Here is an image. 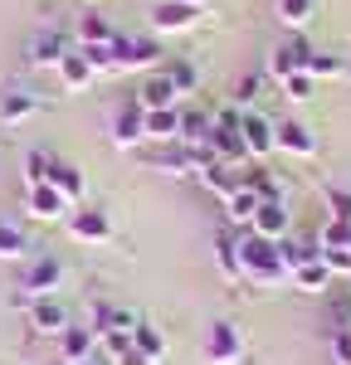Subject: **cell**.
<instances>
[{
	"label": "cell",
	"instance_id": "11",
	"mask_svg": "<svg viewBox=\"0 0 351 365\" xmlns=\"http://www.w3.org/2000/svg\"><path fill=\"white\" fill-rule=\"evenodd\" d=\"M249 229L259 234V239H288V205L283 200H259V210H254V220H249Z\"/></svg>",
	"mask_w": 351,
	"mask_h": 365
},
{
	"label": "cell",
	"instance_id": "10",
	"mask_svg": "<svg viewBox=\"0 0 351 365\" xmlns=\"http://www.w3.org/2000/svg\"><path fill=\"white\" fill-rule=\"evenodd\" d=\"M307 58H312V44H307V39H288V44H278V49H273L268 73L283 83V78H292V73H302V68H307Z\"/></svg>",
	"mask_w": 351,
	"mask_h": 365
},
{
	"label": "cell",
	"instance_id": "21",
	"mask_svg": "<svg viewBox=\"0 0 351 365\" xmlns=\"http://www.w3.org/2000/svg\"><path fill=\"white\" fill-rule=\"evenodd\" d=\"M146 137L151 141H180V108H161V113H146Z\"/></svg>",
	"mask_w": 351,
	"mask_h": 365
},
{
	"label": "cell",
	"instance_id": "38",
	"mask_svg": "<svg viewBox=\"0 0 351 365\" xmlns=\"http://www.w3.org/2000/svg\"><path fill=\"white\" fill-rule=\"evenodd\" d=\"M332 361L351 365V331H347V327H337V331H332Z\"/></svg>",
	"mask_w": 351,
	"mask_h": 365
},
{
	"label": "cell",
	"instance_id": "43",
	"mask_svg": "<svg viewBox=\"0 0 351 365\" xmlns=\"http://www.w3.org/2000/svg\"><path fill=\"white\" fill-rule=\"evenodd\" d=\"M88 5H93V0H88Z\"/></svg>",
	"mask_w": 351,
	"mask_h": 365
},
{
	"label": "cell",
	"instance_id": "4",
	"mask_svg": "<svg viewBox=\"0 0 351 365\" xmlns=\"http://www.w3.org/2000/svg\"><path fill=\"white\" fill-rule=\"evenodd\" d=\"M68 234H73L78 244H108V239H113V220H108V210L83 205V210L68 215Z\"/></svg>",
	"mask_w": 351,
	"mask_h": 365
},
{
	"label": "cell",
	"instance_id": "7",
	"mask_svg": "<svg viewBox=\"0 0 351 365\" xmlns=\"http://www.w3.org/2000/svg\"><path fill=\"white\" fill-rule=\"evenodd\" d=\"M63 54H68V34H63V29H39V34L29 39V49H25V58L34 68H58Z\"/></svg>",
	"mask_w": 351,
	"mask_h": 365
},
{
	"label": "cell",
	"instance_id": "24",
	"mask_svg": "<svg viewBox=\"0 0 351 365\" xmlns=\"http://www.w3.org/2000/svg\"><path fill=\"white\" fill-rule=\"evenodd\" d=\"M132 346L142 351L146 361H161V356H166V336H161L151 322H137V331H132Z\"/></svg>",
	"mask_w": 351,
	"mask_h": 365
},
{
	"label": "cell",
	"instance_id": "15",
	"mask_svg": "<svg viewBox=\"0 0 351 365\" xmlns=\"http://www.w3.org/2000/svg\"><path fill=\"white\" fill-rule=\"evenodd\" d=\"M29 215H34V220H44V225H54V220L68 215V200L58 195L49 180H44V185H29Z\"/></svg>",
	"mask_w": 351,
	"mask_h": 365
},
{
	"label": "cell",
	"instance_id": "30",
	"mask_svg": "<svg viewBox=\"0 0 351 365\" xmlns=\"http://www.w3.org/2000/svg\"><path fill=\"white\" fill-rule=\"evenodd\" d=\"M312 10H317L312 0H278V20H283V25H292V29L307 25V20H312Z\"/></svg>",
	"mask_w": 351,
	"mask_h": 365
},
{
	"label": "cell",
	"instance_id": "35",
	"mask_svg": "<svg viewBox=\"0 0 351 365\" xmlns=\"http://www.w3.org/2000/svg\"><path fill=\"white\" fill-rule=\"evenodd\" d=\"M307 73H312V78H332V73H347V63H342L337 54H317V49H312V58H307Z\"/></svg>",
	"mask_w": 351,
	"mask_h": 365
},
{
	"label": "cell",
	"instance_id": "18",
	"mask_svg": "<svg viewBox=\"0 0 351 365\" xmlns=\"http://www.w3.org/2000/svg\"><path fill=\"white\" fill-rule=\"evenodd\" d=\"M39 113V98L34 93H0V127H20V122H29V117Z\"/></svg>",
	"mask_w": 351,
	"mask_h": 365
},
{
	"label": "cell",
	"instance_id": "20",
	"mask_svg": "<svg viewBox=\"0 0 351 365\" xmlns=\"http://www.w3.org/2000/svg\"><path fill=\"white\" fill-rule=\"evenodd\" d=\"M49 185H54L68 205H78V200H83V170L68 166V161H54V166H49Z\"/></svg>",
	"mask_w": 351,
	"mask_h": 365
},
{
	"label": "cell",
	"instance_id": "34",
	"mask_svg": "<svg viewBox=\"0 0 351 365\" xmlns=\"http://www.w3.org/2000/svg\"><path fill=\"white\" fill-rule=\"evenodd\" d=\"M259 88H263V78H259V73H249V78H239V83H234V108H244V113H254V98H259Z\"/></svg>",
	"mask_w": 351,
	"mask_h": 365
},
{
	"label": "cell",
	"instance_id": "16",
	"mask_svg": "<svg viewBox=\"0 0 351 365\" xmlns=\"http://www.w3.org/2000/svg\"><path fill=\"white\" fill-rule=\"evenodd\" d=\"M93 346H98V331H93V327H68V331L58 336L63 365H83V361H93Z\"/></svg>",
	"mask_w": 351,
	"mask_h": 365
},
{
	"label": "cell",
	"instance_id": "26",
	"mask_svg": "<svg viewBox=\"0 0 351 365\" xmlns=\"http://www.w3.org/2000/svg\"><path fill=\"white\" fill-rule=\"evenodd\" d=\"M225 210H230L234 225H249V220H254V210H259V195H254L249 185H239L234 195H225Z\"/></svg>",
	"mask_w": 351,
	"mask_h": 365
},
{
	"label": "cell",
	"instance_id": "8",
	"mask_svg": "<svg viewBox=\"0 0 351 365\" xmlns=\"http://www.w3.org/2000/svg\"><path fill=\"white\" fill-rule=\"evenodd\" d=\"M176 98H180V93H176V83L166 78V73H161V68H151V73L142 78V88H137V108H142V113L176 108Z\"/></svg>",
	"mask_w": 351,
	"mask_h": 365
},
{
	"label": "cell",
	"instance_id": "5",
	"mask_svg": "<svg viewBox=\"0 0 351 365\" xmlns=\"http://www.w3.org/2000/svg\"><path fill=\"white\" fill-rule=\"evenodd\" d=\"M239 137H244V146H249V156H254V161H263V156H273V151H278L273 122L259 117V113H239Z\"/></svg>",
	"mask_w": 351,
	"mask_h": 365
},
{
	"label": "cell",
	"instance_id": "41",
	"mask_svg": "<svg viewBox=\"0 0 351 365\" xmlns=\"http://www.w3.org/2000/svg\"><path fill=\"white\" fill-rule=\"evenodd\" d=\"M185 5H195V10H205V5H210V0H185Z\"/></svg>",
	"mask_w": 351,
	"mask_h": 365
},
{
	"label": "cell",
	"instance_id": "28",
	"mask_svg": "<svg viewBox=\"0 0 351 365\" xmlns=\"http://www.w3.org/2000/svg\"><path fill=\"white\" fill-rule=\"evenodd\" d=\"M113 34H117V29L108 25L103 15H93V10L78 20V44H113Z\"/></svg>",
	"mask_w": 351,
	"mask_h": 365
},
{
	"label": "cell",
	"instance_id": "1",
	"mask_svg": "<svg viewBox=\"0 0 351 365\" xmlns=\"http://www.w3.org/2000/svg\"><path fill=\"white\" fill-rule=\"evenodd\" d=\"M239 268H244V278H254V282L288 278V268H283V258H278V244H273V239H259V234H244V239H239Z\"/></svg>",
	"mask_w": 351,
	"mask_h": 365
},
{
	"label": "cell",
	"instance_id": "33",
	"mask_svg": "<svg viewBox=\"0 0 351 365\" xmlns=\"http://www.w3.org/2000/svg\"><path fill=\"white\" fill-rule=\"evenodd\" d=\"M49 166H54L49 151H29L25 156V185H44L49 180Z\"/></svg>",
	"mask_w": 351,
	"mask_h": 365
},
{
	"label": "cell",
	"instance_id": "25",
	"mask_svg": "<svg viewBox=\"0 0 351 365\" xmlns=\"http://www.w3.org/2000/svg\"><path fill=\"white\" fill-rule=\"evenodd\" d=\"M292 282H297L302 292H327V287H332V273H327L322 258H312V263H302V268L292 273Z\"/></svg>",
	"mask_w": 351,
	"mask_h": 365
},
{
	"label": "cell",
	"instance_id": "29",
	"mask_svg": "<svg viewBox=\"0 0 351 365\" xmlns=\"http://www.w3.org/2000/svg\"><path fill=\"white\" fill-rule=\"evenodd\" d=\"M317 249H351V220H327L317 234Z\"/></svg>",
	"mask_w": 351,
	"mask_h": 365
},
{
	"label": "cell",
	"instance_id": "32",
	"mask_svg": "<svg viewBox=\"0 0 351 365\" xmlns=\"http://www.w3.org/2000/svg\"><path fill=\"white\" fill-rule=\"evenodd\" d=\"M283 93H288L292 103H307V98H317V78L302 68V73H292V78H283Z\"/></svg>",
	"mask_w": 351,
	"mask_h": 365
},
{
	"label": "cell",
	"instance_id": "40",
	"mask_svg": "<svg viewBox=\"0 0 351 365\" xmlns=\"http://www.w3.org/2000/svg\"><path fill=\"white\" fill-rule=\"evenodd\" d=\"M117 365H156V361H146L142 351H137V346H132V351H127V356H117Z\"/></svg>",
	"mask_w": 351,
	"mask_h": 365
},
{
	"label": "cell",
	"instance_id": "42",
	"mask_svg": "<svg viewBox=\"0 0 351 365\" xmlns=\"http://www.w3.org/2000/svg\"><path fill=\"white\" fill-rule=\"evenodd\" d=\"M83 365H98V361H83Z\"/></svg>",
	"mask_w": 351,
	"mask_h": 365
},
{
	"label": "cell",
	"instance_id": "13",
	"mask_svg": "<svg viewBox=\"0 0 351 365\" xmlns=\"http://www.w3.org/2000/svg\"><path fill=\"white\" fill-rule=\"evenodd\" d=\"M58 278H63V263H58V258H34V263H29V273H25L29 302H34V297H54Z\"/></svg>",
	"mask_w": 351,
	"mask_h": 365
},
{
	"label": "cell",
	"instance_id": "2",
	"mask_svg": "<svg viewBox=\"0 0 351 365\" xmlns=\"http://www.w3.org/2000/svg\"><path fill=\"white\" fill-rule=\"evenodd\" d=\"M244 356V341H239V327L234 322H215L205 331V361L210 365H234Z\"/></svg>",
	"mask_w": 351,
	"mask_h": 365
},
{
	"label": "cell",
	"instance_id": "3",
	"mask_svg": "<svg viewBox=\"0 0 351 365\" xmlns=\"http://www.w3.org/2000/svg\"><path fill=\"white\" fill-rule=\"evenodd\" d=\"M113 54H117V73H122V68H156V63H161V44H156V39L113 34Z\"/></svg>",
	"mask_w": 351,
	"mask_h": 365
},
{
	"label": "cell",
	"instance_id": "22",
	"mask_svg": "<svg viewBox=\"0 0 351 365\" xmlns=\"http://www.w3.org/2000/svg\"><path fill=\"white\" fill-rule=\"evenodd\" d=\"M215 263H220L225 278H244V268H239V239H234L230 229L215 234Z\"/></svg>",
	"mask_w": 351,
	"mask_h": 365
},
{
	"label": "cell",
	"instance_id": "12",
	"mask_svg": "<svg viewBox=\"0 0 351 365\" xmlns=\"http://www.w3.org/2000/svg\"><path fill=\"white\" fill-rule=\"evenodd\" d=\"M108 132H113V141L122 146V151H127V146H137V141H146V113L137 108V98L117 108V117H113V127H108Z\"/></svg>",
	"mask_w": 351,
	"mask_h": 365
},
{
	"label": "cell",
	"instance_id": "19",
	"mask_svg": "<svg viewBox=\"0 0 351 365\" xmlns=\"http://www.w3.org/2000/svg\"><path fill=\"white\" fill-rule=\"evenodd\" d=\"M54 73L63 78V88H68V93H83V88L98 78V73H93V63L83 58V49H68V54H63V63H58Z\"/></svg>",
	"mask_w": 351,
	"mask_h": 365
},
{
	"label": "cell",
	"instance_id": "37",
	"mask_svg": "<svg viewBox=\"0 0 351 365\" xmlns=\"http://www.w3.org/2000/svg\"><path fill=\"white\" fill-rule=\"evenodd\" d=\"M317 258L327 263V273H351V249H317Z\"/></svg>",
	"mask_w": 351,
	"mask_h": 365
},
{
	"label": "cell",
	"instance_id": "9",
	"mask_svg": "<svg viewBox=\"0 0 351 365\" xmlns=\"http://www.w3.org/2000/svg\"><path fill=\"white\" fill-rule=\"evenodd\" d=\"M195 20H200V10L185 5V0H161V5L151 10V29H156V34H180V29H190Z\"/></svg>",
	"mask_w": 351,
	"mask_h": 365
},
{
	"label": "cell",
	"instance_id": "6",
	"mask_svg": "<svg viewBox=\"0 0 351 365\" xmlns=\"http://www.w3.org/2000/svg\"><path fill=\"white\" fill-rule=\"evenodd\" d=\"M29 327H34L39 336H63L73 322H68V307H63L58 297H34V302H29Z\"/></svg>",
	"mask_w": 351,
	"mask_h": 365
},
{
	"label": "cell",
	"instance_id": "17",
	"mask_svg": "<svg viewBox=\"0 0 351 365\" xmlns=\"http://www.w3.org/2000/svg\"><path fill=\"white\" fill-rule=\"evenodd\" d=\"M200 180L205 190H215V195L225 200L239 190V180H244V166H230V161H210V166H200Z\"/></svg>",
	"mask_w": 351,
	"mask_h": 365
},
{
	"label": "cell",
	"instance_id": "39",
	"mask_svg": "<svg viewBox=\"0 0 351 365\" xmlns=\"http://www.w3.org/2000/svg\"><path fill=\"white\" fill-rule=\"evenodd\" d=\"M327 205H332V220H351V190H327Z\"/></svg>",
	"mask_w": 351,
	"mask_h": 365
},
{
	"label": "cell",
	"instance_id": "31",
	"mask_svg": "<svg viewBox=\"0 0 351 365\" xmlns=\"http://www.w3.org/2000/svg\"><path fill=\"white\" fill-rule=\"evenodd\" d=\"M83 49V58L93 63V73H117V54L113 44H78Z\"/></svg>",
	"mask_w": 351,
	"mask_h": 365
},
{
	"label": "cell",
	"instance_id": "36",
	"mask_svg": "<svg viewBox=\"0 0 351 365\" xmlns=\"http://www.w3.org/2000/svg\"><path fill=\"white\" fill-rule=\"evenodd\" d=\"M161 73L176 83V93H195V68H190V63H180V58H176V63L161 68Z\"/></svg>",
	"mask_w": 351,
	"mask_h": 365
},
{
	"label": "cell",
	"instance_id": "23",
	"mask_svg": "<svg viewBox=\"0 0 351 365\" xmlns=\"http://www.w3.org/2000/svg\"><path fill=\"white\" fill-rule=\"evenodd\" d=\"M278 258H283V268L297 273L302 263H312L317 258V244H307V239H278Z\"/></svg>",
	"mask_w": 351,
	"mask_h": 365
},
{
	"label": "cell",
	"instance_id": "44",
	"mask_svg": "<svg viewBox=\"0 0 351 365\" xmlns=\"http://www.w3.org/2000/svg\"><path fill=\"white\" fill-rule=\"evenodd\" d=\"M347 73H351V68H347Z\"/></svg>",
	"mask_w": 351,
	"mask_h": 365
},
{
	"label": "cell",
	"instance_id": "27",
	"mask_svg": "<svg viewBox=\"0 0 351 365\" xmlns=\"http://www.w3.org/2000/svg\"><path fill=\"white\" fill-rule=\"evenodd\" d=\"M25 253H29L25 229L15 225V220H0V258H25Z\"/></svg>",
	"mask_w": 351,
	"mask_h": 365
},
{
	"label": "cell",
	"instance_id": "14",
	"mask_svg": "<svg viewBox=\"0 0 351 365\" xmlns=\"http://www.w3.org/2000/svg\"><path fill=\"white\" fill-rule=\"evenodd\" d=\"M273 137H278V151H288V156H317V132L302 122H278Z\"/></svg>",
	"mask_w": 351,
	"mask_h": 365
}]
</instances>
